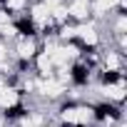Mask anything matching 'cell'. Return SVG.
<instances>
[{
    "instance_id": "1",
    "label": "cell",
    "mask_w": 127,
    "mask_h": 127,
    "mask_svg": "<svg viewBox=\"0 0 127 127\" xmlns=\"http://www.w3.org/2000/svg\"><path fill=\"white\" fill-rule=\"evenodd\" d=\"M97 72H127V55L115 47H102Z\"/></svg>"
}]
</instances>
